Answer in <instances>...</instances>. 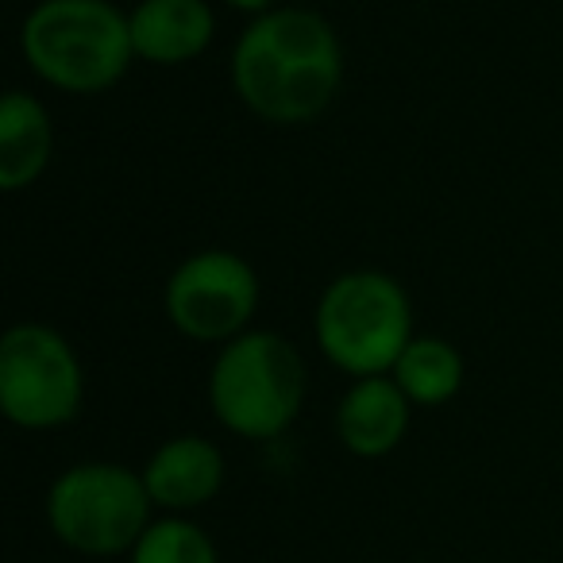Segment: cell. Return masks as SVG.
<instances>
[{"label": "cell", "instance_id": "1", "mask_svg": "<svg viewBox=\"0 0 563 563\" xmlns=\"http://www.w3.org/2000/svg\"><path fill=\"white\" fill-rule=\"evenodd\" d=\"M344 81L340 35L313 9H271L232 47V89L258 120L313 124L332 109Z\"/></svg>", "mask_w": 563, "mask_h": 563}, {"label": "cell", "instance_id": "2", "mask_svg": "<svg viewBox=\"0 0 563 563\" xmlns=\"http://www.w3.org/2000/svg\"><path fill=\"white\" fill-rule=\"evenodd\" d=\"M35 78L63 93H104L135 63L132 16L112 0H40L20 27Z\"/></svg>", "mask_w": 563, "mask_h": 563}, {"label": "cell", "instance_id": "3", "mask_svg": "<svg viewBox=\"0 0 563 563\" xmlns=\"http://www.w3.org/2000/svg\"><path fill=\"white\" fill-rule=\"evenodd\" d=\"M306 390V360L271 329H247L228 340L209 371L212 417L243 440H278L298 421Z\"/></svg>", "mask_w": 563, "mask_h": 563}, {"label": "cell", "instance_id": "4", "mask_svg": "<svg viewBox=\"0 0 563 563\" xmlns=\"http://www.w3.org/2000/svg\"><path fill=\"white\" fill-rule=\"evenodd\" d=\"M321 355L352 378L390 375L413 340V306L394 274L344 271L324 286L313 313Z\"/></svg>", "mask_w": 563, "mask_h": 563}, {"label": "cell", "instance_id": "5", "mask_svg": "<svg viewBox=\"0 0 563 563\" xmlns=\"http://www.w3.org/2000/svg\"><path fill=\"white\" fill-rule=\"evenodd\" d=\"M155 501L140 471L109 460H86L66 467L47 490V525L63 548L93 560L132 555Z\"/></svg>", "mask_w": 563, "mask_h": 563}, {"label": "cell", "instance_id": "6", "mask_svg": "<svg viewBox=\"0 0 563 563\" xmlns=\"http://www.w3.org/2000/svg\"><path fill=\"white\" fill-rule=\"evenodd\" d=\"M86 401V371L74 344L40 321L12 324L0 340V409L12 424L51 432L70 424Z\"/></svg>", "mask_w": 563, "mask_h": 563}, {"label": "cell", "instance_id": "7", "mask_svg": "<svg viewBox=\"0 0 563 563\" xmlns=\"http://www.w3.org/2000/svg\"><path fill=\"white\" fill-rule=\"evenodd\" d=\"M163 306L170 324L194 344H220L243 336L258 309V274L243 255L224 247L181 258L166 278Z\"/></svg>", "mask_w": 563, "mask_h": 563}, {"label": "cell", "instance_id": "8", "mask_svg": "<svg viewBox=\"0 0 563 563\" xmlns=\"http://www.w3.org/2000/svg\"><path fill=\"white\" fill-rule=\"evenodd\" d=\"M143 483L155 501V509L166 514H194L209 506L224 490V452L205 437H170L151 452L143 463Z\"/></svg>", "mask_w": 563, "mask_h": 563}, {"label": "cell", "instance_id": "9", "mask_svg": "<svg viewBox=\"0 0 563 563\" xmlns=\"http://www.w3.org/2000/svg\"><path fill=\"white\" fill-rule=\"evenodd\" d=\"M413 401L390 375L355 378L336 406V437L360 460H383L406 440Z\"/></svg>", "mask_w": 563, "mask_h": 563}, {"label": "cell", "instance_id": "10", "mask_svg": "<svg viewBox=\"0 0 563 563\" xmlns=\"http://www.w3.org/2000/svg\"><path fill=\"white\" fill-rule=\"evenodd\" d=\"M128 16H132L135 58L151 66L194 63L217 35L209 0H140Z\"/></svg>", "mask_w": 563, "mask_h": 563}, {"label": "cell", "instance_id": "11", "mask_svg": "<svg viewBox=\"0 0 563 563\" xmlns=\"http://www.w3.org/2000/svg\"><path fill=\"white\" fill-rule=\"evenodd\" d=\"M55 155V124L40 97L9 89L0 101V189L20 194L35 186Z\"/></svg>", "mask_w": 563, "mask_h": 563}, {"label": "cell", "instance_id": "12", "mask_svg": "<svg viewBox=\"0 0 563 563\" xmlns=\"http://www.w3.org/2000/svg\"><path fill=\"white\" fill-rule=\"evenodd\" d=\"M390 378L401 386V394H406L413 406L437 409V406H448V401L463 390L467 363H463V352L452 340L413 336L406 352H401V360L394 363Z\"/></svg>", "mask_w": 563, "mask_h": 563}, {"label": "cell", "instance_id": "13", "mask_svg": "<svg viewBox=\"0 0 563 563\" xmlns=\"http://www.w3.org/2000/svg\"><path fill=\"white\" fill-rule=\"evenodd\" d=\"M132 563H220L217 540L201 529L197 521L181 514L155 517L140 544L128 555Z\"/></svg>", "mask_w": 563, "mask_h": 563}, {"label": "cell", "instance_id": "14", "mask_svg": "<svg viewBox=\"0 0 563 563\" xmlns=\"http://www.w3.org/2000/svg\"><path fill=\"white\" fill-rule=\"evenodd\" d=\"M228 9L235 12H251V16H263V12H271V0H224Z\"/></svg>", "mask_w": 563, "mask_h": 563}]
</instances>
